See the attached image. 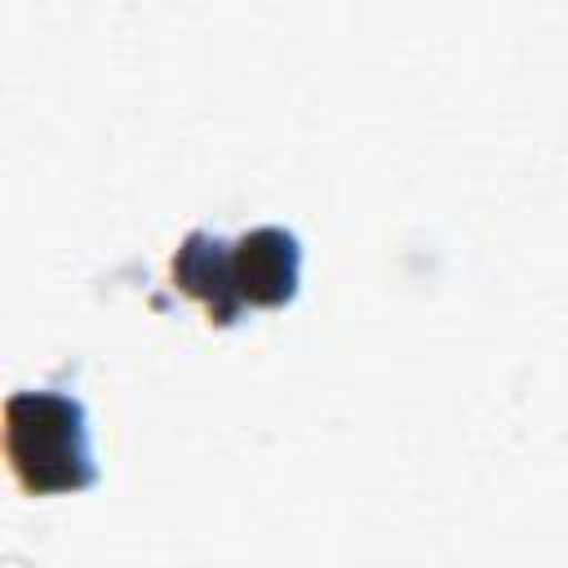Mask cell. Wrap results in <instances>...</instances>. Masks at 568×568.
I'll list each match as a JSON object with an SVG mask.
<instances>
[{"label":"cell","mask_w":568,"mask_h":568,"mask_svg":"<svg viewBox=\"0 0 568 568\" xmlns=\"http://www.w3.org/2000/svg\"><path fill=\"white\" fill-rule=\"evenodd\" d=\"M302 284V240L288 226H253L231 240V288L240 306H284Z\"/></svg>","instance_id":"2"},{"label":"cell","mask_w":568,"mask_h":568,"mask_svg":"<svg viewBox=\"0 0 568 568\" xmlns=\"http://www.w3.org/2000/svg\"><path fill=\"white\" fill-rule=\"evenodd\" d=\"M173 284L195 297L213 324H235L244 315L235 288H231V240L213 235V231H191L178 253L169 257Z\"/></svg>","instance_id":"3"},{"label":"cell","mask_w":568,"mask_h":568,"mask_svg":"<svg viewBox=\"0 0 568 568\" xmlns=\"http://www.w3.org/2000/svg\"><path fill=\"white\" fill-rule=\"evenodd\" d=\"M4 462L22 493H75L98 479L89 413L71 390H9L4 399Z\"/></svg>","instance_id":"1"}]
</instances>
